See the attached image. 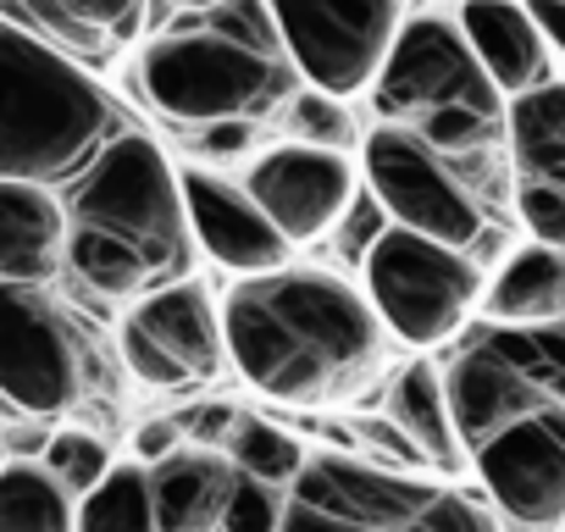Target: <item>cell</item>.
Wrapping results in <instances>:
<instances>
[{
    "label": "cell",
    "instance_id": "cell-20",
    "mask_svg": "<svg viewBox=\"0 0 565 532\" xmlns=\"http://www.w3.org/2000/svg\"><path fill=\"white\" fill-rule=\"evenodd\" d=\"M388 411H394L399 438H405L422 460H433V466H455V460H460L455 427H449V411H444V389H438V372H433L427 361H416V366L399 372V383H394V394H388Z\"/></svg>",
    "mask_w": 565,
    "mask_h": 532
},
{
    "label": "cell",
    "instance_id": "cell-14",
    "mask_svg": "<svg viewBox=\"0 0 565 532\" xmlns=\"http://www.w3.org/2000/svg\"><path fill=\"white\" fill-rule=\"evenodd\" d=\"M178 200H183V222L189 233L238 278H266L289 266V244L277 238V227L255 211V200L244 189H233L227 178L211 172H178Z\"/></svg>",
    "mask_w": 565,
    "mask_h": 532
},
{
    "label": "cell",
    "instance_id": "cell-1",
    "mask_svg": "<svg viewBox=\"0 0 565 532\" xmlns=\"http://www.w3.org/2000/svg\"><path fill=\"white\" fill-rule=\"evenodd\" d=\"M222 350L282 405H328L355 394L383 355L377 311L333 273H266L222 300Z\"/></svg>",
    "mask_w": 565,
    "mask_h": 532
},
{
    "label": "cell",
    "instance_id": "cell-37",
    "mask_svg": "<svg viewBox=\"0 0 565 532\" xmlns=\"http://www.w3.org/2000/svg\"><path fill=\"white\" fill-rule=\"evenodd\" d=\"M167 7H183V12H211V7H222V0H167Z\"/></svg>",
    "mask_w": 565,
    "mask_h": 532
},
{
    "label": "cell",
    "instance_id": "cell-18",
    "mask_svg": "<svg viewBox=\"0 0 565 532\" xmlns=\"http://www.w3.org/2000/svg\"><path fill=\"white\" fill-rule=\"evenodd\" d=\"M559 306H565V255L548 244H526L521 255H510L488 289V317L499 328L559 322Z\"/></svg>",
    "mask_w": 565,
    "mask_h": 532
},
{
    "label": "cell",
    "instance_id": "cell-15",
    "mask_svg": "<svg viewBox=\"0 0 565 532\" xmlns=\"http://www.w3.org/2000/svg\"><path fill=\"white\" fill-rule=\"evenodd\" d=\"M460 40L493 95H526L554 84V45L537 34L526 7L515 0H466L460 7Z\"/></svg>",
    "mask_w": 565,
    "mask_h": 532
},
{
    "label": "cell",
    "instance_id": "cell-23",
    "mask_svg": "<svg viewBox=\"0 0 565 532\" xmlns=\"http://www.w3.org/2000/svg\"><path fill=\"white\" fill-rule=\"evenodd\" d=\"M73 532H156L150 488L139 466H111L100 488L84 493V510L73 515Z\"/></svg>",
    "mask_w": 565,
    "mask_h": 532
},
{
    "label": "cell",
    "instance_id": "cell-12",
    "mask_svg": "<svg viewBox=\"0 0 565 532\" xmlns=\"http://www.w3.org/2000/svg\"><path fill=\"white\" fill-rule=\"evenodd\" d=\"M255 211L277 227L282 244H311L322 238L355 200V167L339 150H311V145H282L255 161L249 189Z\"/></svg>",
    "mask_w": 565,
    "mask_h": 532
},
{
    "label": "cell",
    "instance_id": "cell-24",
    "mask_svg": "<svg viewBox=\"0 0 565 532\" xmlns=\"http://www.w3.org/2000/svg\"><path fill=\"white\" fill-rule=\"evenodd\" d=\"M233 466H238V477L277 488V482H295L300 477L306 449H300L295 433H282L271 422H238V433H233Z\"/></svg>",
    "mask_w": 565,
    "mask_h": 532
},
{
    "label": "cell",
    "instance_id": "cell-13",
    "mask_svg": "<svg viewBox=\"0 0 565 532\" xmlns=\"http://www.w3.org/2000/svg\"><path fill=\"white\" fill-rule=\"evenodd\" d=\"M438 389H444L455 444H466V449H482L493 433H504L510 422H521L543 405H565V394H554L532 372H521L493 339L466 344L449 361V372H438Z\"/></svg>",
    "mask_w": 565,
    "mask_h": 532
},
{
    "label": "cell",
    "instance_id": "cell-11",
    "mask_svg": "<svg viewBox=\"0 0 565 532\" xmlns=\"http://www.w3.org/2000/svg\"><path fill=\"white\" fill-rule=\"evenodd\" d=\"M122 361L150 389L205 383L222 366V322L200 284H172L150 295L122 328Z\"/></svg>",
    "mask_w": 565,
    "mask_h": 532
},
{
    "label": "cell",
    "instance_id": "cell-21",
    "mask_svg": "<svg viewBox=\"0 0 565 532\" xmlns=\"http://www.w3.org/2000/svg\"><path fill=\"white\" fill-rule=\"evenodd\" d=\"M0 532H73V499L45 466H0Z\"/></svg>",
    "mask_w": 565,
    "mask_h": 532
},
{
    "label": "cell",
    "instance_id": "cell-19",
    "mask_svg": "<svg viewBox=\"0 0 565 532\" xmlns=\"http://www.w3.org/2000/svg\"><path fill=\"white\" fill-rule=\"evenodd\" d=\"M510 150L526 183L565 189V95L559 84L526 89L510 106Z\"/></svg>",
    "mask_w": 565,
    "mask_h": 532
},
{
    "label": "cell",
    "instance_id": "cell-16",
    "mask_svg": "<svg viewBox=\"0 0 565 532\" xmlns=\"http://www.w3.org/2000/svg\"><path fill=\"white\" fill-rule=\"evenodd\" d=\"M233 477L238 471L222 455H211V449L167 455L156 471H145L156 532H211L222 521V504H227Z\"/></svg>",
    "mask_w": 565,
    "mask_h": 532
},
{
    "label": "cell",
    "instance_id": "cell-4",
    "mask_svg": "<svg viewBox=\"0 0 565 532\" xmlns=\"http://www.w3.org/2000/svg\"><path fill=\"white\" fill-rule=\"evenodd\" d=\"M295 73L282 56H260L249 45H233L211 29H183L167 34L145 51L139 62V89L145 100L172 117L178 128H205V123H255L289 95Z\"/></svg>",
    "mask_w": 565,
    "mask_h": 532
},
{
    "label": "cell",
    "instance_id": "cell-29",
    "mask_svg": "<svg viewBox=\"0 0 565 532\" xmlns=\"http://www.w3.org/2000/svg\"><path fill=\"white\" fill-rule=\"evenodd\" d=\"M289 123H295V134H300V145H311V150H350V111H344V100H333V95H300L295 100V111H289Z\"/></svg>",
    "mask_w": 565,
    "mask_h": 532
},
{
    "label": "cell",
    "instance_id": "cell-30",
    "mask_svg": "<svg viewBox=\"0 0 565 532\" xmlns=\"http://www.w3.org/2000/svg\"><path fill=\"white\" fill-rule=\"evenodd\" d=\"M282 521V504L266 482H249V477H233L227 488V504H222V532H277Z\"/></svg>",
    "mask_w": 565,
    "mask_h": 532
},
{
    "label": "cell",
    "instance_id": "cell-8",
    "mask_svg": "<svg viewBox=\"0 0 565 532\" xmlns=\"http://www.w3.org/2000/svg\"><path fill=\"white\" fill-rule=\"evenodd\" d=\"M366 183H372V200L394 216V227H405L416 238L466 249L482 233V211H477L471 189L444 167V156L416 145L411 128L383 123L366 139Z\"/></svg>",
    "mask_w": 565,
    "mask_h": 532
},
{
    "label": "cell",
    "instance_id": "cell-3",
    "mask_svg": "<svg viewBox=\"0 0 565 532\" xmlns=\"http://www.w3.org/2000/svg\"><path fill=\"white\" fill-rule=\"evenodd\" d=\"M67 211H73V227H95V233L128 244L145 260L150 278L189 266V222H183V200H178V172L134 128L111 134L89 156Z\"/></svg>",
    "mask_w": 565,
    "mask_h": 532
},
{
    "label": "cell",
    "instance_id": "cell-32",
    "mask_svg": "<svg viewBox=\"0 0 565 532\" xmlns=\"http://www.w3.org/2000/svg\"><path fill=\"white\" fill-rule=\"evenodd\" d=\"M255 123H205V128H183L189 150H211V156H238L249 145Z\"/></svg>",
    "mask_w": 565,
    "mask_h": 532
},
{
    "label": "cell",
    "instance_id": "cell-35",
    "mask_svg": "<svg viewBox=\"0 0 565 532\" xmlns=\"http://www.w3.org/2000/svg\"><path fill=\"white\" fill-rule=\"evenodd\" d=\"M172 444H178V427H172V422H150V427L139 433V449H145L150 460H167Z\"/></svg>",
    "mask_w": 565,
    "mask_h": 532
},
{
    "label": "cell",
    "instance_id": "cell-5",
    "mask_svg": "<svg viewBox=\"0 0 565 532\" xmlns=\"http://www.w3.org/2000/svg\"><path fill=\"white\" fill-rule=\"evenodd\" d=\"M366 289L377 322H388V333H399L405 344L427 350L466 322L482 278L466 249L416 238L405 227H383L366 244Z\"/></svg>",
    "mask_w": 565,
    "mask_h": 532
},
{
    "label": "cell",
    "instance_id": "cell-6",
    "mask_svg": "<svg viewBox=\"0 0 565 532\" xmlns=\"http://www.w3.org/2000/svg\"><path fill=\"white\" fill-rule=\"evenodd\" d=\"M266 18L289 73H306L317 95L350 100L372 89L399 34V0H266Z\"/></svg>",
    "mask_w": 565,
    "mask_h": 532
},
{
    "label": "cell",
    "instance_id": "cell-17",
    "mask_svg": "<svg viewBox=\"0 0 565 532\" xmlns=\"http://www.w3.org/2000/svg\"><path fill=\"white\" fill-rule=\"evenodd\" d=\"M62 255V205L40 183L0 178V284H45Z\"/></svg>",
    "mask_w": 565,
    "mask_h": 532
},
{
    "label": "cell",
    "instance_id": "cell-34",
    "mask_svg": "<svg viewBox=\"0 0 565 532\" xmlns=\"http://www.w3.org/2000/svg\"><path fill=\"white\" fill-rule=\"evenodd\" d=\"M565 0H526V18L537 23V34L548 40V45H559V29H565Z\"/></svg>",
    "mask_w": 565,
    "mask_h": 532
},
{
    "label": "cell",
    "instance_id": "cell-25",
    "mask_svg": "<svg viewBox=\"0 0 565 532\" xmlns=\"http://www.w3.org/2000/svg\"><path fill=\"white\" fill-rule=\"evenodd\" d=\"M111 471V455L95 433H56L51 449H45V477L67 493V499H84L89 488H100V477Z\"/></svg>",
    "mask_w": 565,
    "mask_h": 532
},
{
    "label": "cell",
    "instance_id": "cell-28",
    "mask_svg": "<svg viewBox=\"0 0 565 532\" xmlns=\"http://www.w3.org/2000/svg\"><path fill=\"white\" fill-rule=\"evenodd\" d=\"M200 29H211V34L233 40V45H249V51H260V56H282V51H277V29H271V18H266V0H222V7L205 12Z\"/></svg>",
    "mask_w": 565,
    "mask_h": 532
},
{
    "label": "cell",
    "instance_id": "cell-10",
    "mask_svg": "<svg viewBox=\"0 0 565 532\" xmlns=\"http://www.w3.org/2000/svg\"><path fill=\"white\" fill-rule=\"evenodd\" d=\"M477 455V471L499 510L532 532H554L565 515V405H543L504 433H493Z\"/></svg>",
    "mask_w": 565,
    "mask_h": 532
},
{
    "label": "cell",
    "instance_id": "cell-7",
    "mask_svg": "<svg viewBox=\"0 0 565 532\" xmlns=\"http://www.w3.org/2000/svg\"><path fill=\"white\" fill-rule=\"evenodd\" d=\"M372 100L383 111V123H416L427 111H444V106H466V111H482L499 123V95L493 84L482 78V67L471 62L466 40L455 23L444 18H416V23H399L377 78H372Z\"/></svg>",
    "mask_w": 565,
    "mask_h": 532
},
{
    "label": "cell",
    "instance_id": "cell-26",
    "mask_svg": "<svg viewBox=\"0 0 565 532\" xmlns=\"http://www.w3.org/2000/svg\"><path fill=\"white\" fill-rule=\"evenodd\" d=\"M493 117H482V111H466V106H444V111H427V117H416V128H411V139L416 145H427L433 156H466V150H482L488 139H493Z\"/></svg>",
    "mask_w": 565,
    "mask_h": 532
},
{
    "label": "cell",
    "instance_id": "cell-2",
    "mask_svg": "<svg viewBox=\"0 0 565 532\" xmlns=\"http://www.w3.org/2000/svg\"><path fill=\"white\" fill-rule=\"evenodd\" d=\"M111 128L117 111L78 62L0 23V178L40 189L73 178Z\"/></svg>",
    "mask_w": 565,
    "mask_h": 532
},
{
    "label": "cell",
    "instance_id": "cell-33",
    "mask_svg": "<svg viewBox=\"0 0 565 532\" xmlns=\"http://www.w3.org/2000/svg\"><path fill=\"white\" fill-rule=\"evenodd\" d=\"M383 227H388V222H377V205H361L355 222H350V233H344V249H350V255H366V244H372Z\"/></svg>",
    "mask_w": 565,
    "mask_h": 532
},
{
    "label": "cell",
    "instance_id": "cell-9",
    "mask_svg": "<svg viewBox=\"0 0 565 532\" xmlns=\"http://www.w3.org/2000/svg\"><path fill=\"white\" fill-rule=\"evenodd\" d=\"M84 361L67 317L40 284H0V394L34 416L78 400Z\"/></svg>",
    "mask_w": 565,
    "mask_h": 532
},
{
    "label": "cell",
    "instance_id": "cell-22",
    "mask_svg": "<svg viewBox=\"0 0 565 532\" xmlns=\"http://www.w3.org/2000/svg\"><path fill=\"white\" fill-rule=\"evenodd\" d=\"M67 266L78 273V284H89L100 300H128V295H139V289L150 284L145 260H139L128 244H117V238H106V233H95V227H73V238H67Z\"/></svg>",
    "mask_w": 565,
    "mask_h": 532
},
{
    "label": "cell",
    "instance_id": "cell-31",
    "mask_svg": "<svg viewBox=\"0 0 565 532\" xmlns=\"http://www.w3.org/2000/svg\"><path fill=\"white\" fill-rule=\"evenodd\" d=\"M521 216L532 227V244H548V249L565 244V189L521 183Z\"/></svg>",
    "mask_w": 565,
    "mask_h": 532
},
{
    "label": "cell",
    "instance_id": "cell-36",
    "mask_svg": "<svg viewBox=\"0 0 565 532\" xmlns=\"http://www.w3.org/2000/svg\"><path fill=\"white\" fill-rule=\"evenodd\" d=\"M227 422H233L227 411H200V416H194V433H200V438H211V433H216V427H227Z\"/></svg>",
    "mask_w": 565,
    "mask_h": 532
},
{
    "label": "cell",
    "instance_id": "cell-27",
    "mask_svg": "<svg viewBox=\"0 0 565 532\" xmlns=\"http://www.w3.org/2000/svg\"><path fill=\"white\" fill-rule=\"evenodd\" d=\"M56 7H62L89 40H100L106 51L122 45V40H134V34L145 29V0H56Z\"/></svg>",
    "mask_w": 565,
    "mask_h": 532
}]
</instances>
